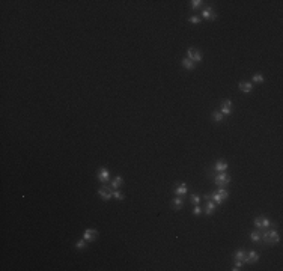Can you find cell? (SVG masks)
<instances>
[{"label": "cell", "instance_id": "8", "mask_svg": "<svg viewBox=\"0 0 283 271\" xmlns=\"http://www.w3.org/2000/svg\"><path fill=\"white\" fill-rule=\"evenodd\" d=\"M109 178H110V173H109V170L105 169V167L100 169V173H98V179H100L101 182H107V181H109Z\"/></svg>", "mask_w": 283, "mask_h": 271}, {"label": "cell", "instance_id": "20", "mask_svg": "<svg viewBox=\"0 0 283 271\" xmlns=\"http://www.w3.org/2000/svg\"><path fill=\"white\" fill-rule=\"evenodd\" d=\"M212 119H214L215 122H222V119H223V115L220 111H214L212 113Z\"/></svg>", "mask_w": 283, "mask_h": 271}, {"label": "cell", "instance_id": "12", "mask_svg": "<svg viewBox=\"0 0 283 271\" xmlns=\"http://www.w3.org/2000/svg\"><path fill=\"white\" fill-rule=\"evenodd\" d=\"M214 211H215V203L214 202H208L206 206H205V214L206 215H211Z\"/></svg>", "mask_w": 283, "mask_h": 271}, {"label": "cell", "instance_id": "28", "mask_svg": "<svg viewBox=\"0 0 283 271\" xmlns=\"http://www.w3.org/2000/svg\"><path fill=\"white\" fill-rule=\"evenodd\" d=\"M113 196L116 197V199H119V200H122V199H123V194L121 193V191H118V190H116V191H113Z\"/></svg>", "mask_w": 283, "mask_h": 271}, {"label": "cell", "instance_id": "7", "mask_svg": "<svg viewBox=\"0 0 283 271\" xmlns=\"http://www.w3.org/2000/svg\"><path fill=\"white\" fill-rule=\"evenodd\" d=\"M202 18H206V20H215L217 18V15L212 12V9L211 8H206V9H203L202 11Z\"/></svg>", "mask_w": 283, "mask_h": 271}, {"label": "cell", "instance_id": "15", "mask_svg": "<svg viewBox=\"0 0 283 271\" xmlns=\"http://www.w3.org/2000/svg\"><path fill=\"white\" fill-rule=\"evenodd\" d=\"M182 65H184V68H187V69H194V62L191 59H188V57H185L182 60Z\"/></svg>", "mask_w": 283, "mask_h": 271}, {"label": "cell", "instance_id": "14", "mask_svg": "<svg viewBox=\"0 0 283 271\" xmlns=\"http://www.w3.org/2000/svg\"><path fill=\"white\" fill-rule=\"evenodd\" d=\"M172 205H173V208H175V209H181V208H182V205H184V200H182L181 197H175V199H173V202H172Z\"/></svg>", "mask_w": 283, "mask_h": 271}, {"label": "cell", "instance_id": "24", "mask_svg": "<svg viewBox=\"0 0 283 271\" xmlns=\"http://www.w3.org/2000/svg\"><path fill=\"white\" fill-rule=\"evenodd\" d=\"M217 193H218V194H220V196H222V197H223V199H226V197H227V196H229V193H227V191H226V190H224V188H220V190H218V191H217Z\"/></svg>", "mask_w": 283, "mask_h": 271}, {"label": "cell", "instance_id": "30", "mask_svg": "<svg viewBox=\"0 0 283 271\" xmlns=\"http://www.w3.org/2000/svg\"><path fill=\"white\" fill-rule=\"evenodd\" d=\"M202 212V208L199 206V205H196V206H194V214H196V215H199Z\"/></svg>", "mask_w": 283, "mask_h": 271}, {"label": "cell", "instance_id": "2", "mask_svg": "<svg viewBox=\"0 0 283 271\" xmlns=\"http://www.w3.org/2000/svg\"><path fill=\"white\" fill-rule=\"evenodd\" d=\"M214 182H215L217 185H220V187H222V185H226V184H229V182H231V176H229V175H226V173H220V175H217V176H215Z\"/></svg>", "mask_w": 283, "mask_h": 271}, {"label": "cell", "instance_id": "26", "mask_svg": "<svg viewBox=\"0 0 283 271\" xmlns=\"http://www.w3.org/2000/svg\"><path fill=\"white\" fill-rule=\"evenodd\" d=\"M241 267H243V261H238V259H236V262H235V267H234L232 270L238 271V270H241Z\"/></svg>", "mask_w": 283, "mask_h": 271}, {"label": "cell", "instance_id": "5", "mask_svg": "<svg viewBox=\"0 0 283 271\" xmlns=\"http://www.w3.org/2000/svg\"><path fill=\"white\" fill-rule=\"evenodd\" d=\"M259 261V255L256 251H253V250H250L249 253H245V264H254V262H258Z\"/></svg>", "mask_w": 283, "mask_h": 271}, {"label": "cell", "instance_id": "11", "mask_svg": "<svg viewBox=\"0 0 283 271\" xmlns=\"http://www.w3.org/2000/svg\"><path fill=\"white\" fill-rule=\"evenodd\" d=\"M185 193H187V185H185L184 182H182V184H179L178 187L175 188V194H176V196H182V194H185Z\"/></svg>", "mask_w": 283, "mask_h": 271}, {"label": "cell", "instance_id": "10", "mask_svg": "<svg viewBox=\"0 0 283 271\" xmlns=\"http://www.w3.org/2000/svg\"><path fill=\"white\" fill-rule=\"evenodd\" d=\"M238 87L243 91V92H245V93H249V92H252V89H253V86L249 83V82H241L240 84H238Z\"/></svg>", "mask_w": 283, "mask_h": 271}, {"label": "cell", "instance_id": "19", "mask_svg": "<svg viewBox=\"0 0 283 271\" xmlns=\"http://www.w3.org/2000/svg\"><path fill=\"white\" fill-rule=\"evenodd\" d=\"M211 197L214 199V202H215V203H222L223 200H224V199H223L222 196H220L218 193H212V194H211Z\"/></svg>", "mask_w": 283, "mask_h": 271}, {"label": "cell", "instance_id": "29", "mask_svg": "<svg viewBox=\"0 0 283 271\" xmlns=\"http://www.w3.org/2000/svg\"><path fill=\"white\" fill-rule=\"evenodd\" d=\"M200 21V17H190V23H193V24H197Z\"/></svg>", "mask_w": 283, "mask_h": 271}, {"label": "cell", "instance_id": "22", "mask_svg": "<svg viewBox=\"0 0 283 271\" xmlns=\"http://www.w3.org/2000/svg\"><path fill=\"white\" fill-rule=\"evenodd\" d=\"M220 113H222V115H231V107H229V106H224V104H223V107H222V110H220Z\"/></svg>", "mask_w": 283, "mask_h": 271}, {"label": "cell", "instance_id": "27", "mask_svg": "<svg viewBox=\"0 0 283 271\" xmlns=\"http://www.w3.org/2000/svg\"><path fill=\"white\" fill-rule=\"evenodd\" d=\"M191 200H193V203L197 205V203L200 202V196H199V194H193V196H191Z\"/></svg>", "mask_w": 283, "mask_h": 271}, {"label": "cell", "instance_id": "18", "mask_svg": "<svg viewBox=\"0 0 283 271\" xmlns=\"http://www.w3.org/2000/svg\"><path fill=\"white\" fill-rule=\"evenodd\" d=\"M235 259H238V261H245V251L244 250H238V251H235Z\"/></svg>", "mask_w": 283, "mask_h": 271}, {"label": "cell", "instance_id": "4", "mask_svg": "<svg viewBox=\"0 0 283 271\" xmlns=\"http://www.w3.org/2000/svg\"><path fill=\"white\" fill-rule=\"evenodd\" d=\"M188 59H191L193 62H200L202 60V54H200V51H197L196 48H188Z\"/></svg>", "mask_w": 283, "mask_h": 271}, {"label": "cell", "instance_id": "31", "mask_svg": "<svg viewBox=\"0 0 283 271\" xmlns=\"http://www.w3.org/2000/svg\"><path fill=\"white\" fill-rule=\"evenodd\" d=\"M223 104H224V106H229V107H231V106H232V101H231V100H226Z\"/></svg>", "mask_w": 283, "mask_h": 271}, {"label": "cell", "instance_id": "1", "mask_svg": "<svg viewBox=\"0 0 283 271\" xmlns=\"http://www.w3.org/2000/svg\"><path fill=\"white\" fill-rule=\"evenodd\" d=\"M261 240H263L265 244H279L280 242V237L276 231H270V232H263L261 235Z\"/></svg>", "mask_w": 283, "mask_h": 271}, {"label": "cell", "instance_id": "23", "mask_svg": "<svg viewBox=\"0 0 283 271\" xmlns=\"http://www.w3.org/2000/svg\"><path fill=\"white\" fill-rule=\"evenodd\" d=\"M75 247H77V249H84V247H86V240H84V238H83V240H78L77 244H75Z\"/></svg>", "mask_w": 283, "mask_h": 271}, {"label": "cell", "instance_id": "17", "mask_svg": "<svg viewBox=\"0 0 283 271\" xmlns=\"http://www.w3.org/2000/svg\"><path fill=\"white\" fill-rule=\"evenodd\" d=\"M261 235H262V232H261V231H254V232H252V233H250V240L256 242V241H259V240H261Z\"/></svg>", "mask_w": 283, "mask_h": 271}, {"label": "cell", "instance_id": "6", "mask_svg": "<svg viewBox=\"0 0 283 271\" xmlns=\"http://www.w3.org/2000/svg\"><path fill=\"white\" fill-rule=\"evenodd\" d=\"M98 193H100V196H101L102 200H109V199L113 196V191H112L110 187H102V188H100Z\"/></svg>", "mask_w": 283, "mask_h": 271}, {"label": "cell", "instance_id": "9", "mask_svg": "<svg viewBox=\"0 0 283 271\" xmlns=\"http://www.w3.org/2000/svg\"><path fill=\"white\" fill-rule=\"evenodd\" d=\"M95 237H96V231H93V229H86L83 233V238L86 241H93Z\"/></svg>", "mask_w": 283, "mask_h": 271}, {"label": "cell", "instance_id": "16", "mask_svg": "<svg viewBox=\"0 0 283 271\" xmlns=\"http://www.w3.org/2000/svg\"><path fill=\"white\" fill-rule=\"evenodd\" d=\"M121 185H122V178H121V176H116V178L113 179V182H112V188L118 190Z\"/></svg>", "mask_w": 283, "mask_h": 271}, {"label": "cell", "instance_id": "13", "mask_svg": "<svg viewBox=\"0 0 283 271\" xmlns=\"http://www.w3.org/2000/svg\"><path fill=\"white\" fill-rule=\"evenodd\" d=\"M226 169H227V163H223V161H218L215 164V167H214L215 172H224Z\"/></svg>", "mask_w": 283, "mask_h": 271}, {"label": "cell", "instance_id": "3", "mask_svg": "<svg viewBox=\"0 0 283 271\" xmlns=\"http://www.w3.org/2000/svg\"><path fill=\"white\" fill-rule=\"evenodd\" d=\"M270 220L267 217H256L254 218V226L258 229H263V228H267V226H270Z\"/></svg>", "mask_w": 283, "mask_h": 271}, {"label": "cell", "instance_id": "21", "mask_svg": "<svg viewBox=\"0 0 283 271\" xmlns=\"http://www.w3.org/2000/svg\"><path fill=\"white\" fill-rule=\"evenodd\" d=\"M253 82H256V83H262V82H263V75H262L261 72L254 74V75H253Z\"/></svg>", "mask_w": 283, "mask_h": 271}, {"label": "cell", "instance_id": "25", "mask_svg": "<svg viewBox=\"0 0 283 271\" xmlns=\"http://www.w3.org/2000/svg\"><path fill=\"white\" fill-rule=\"evenodd\" d=\"M200 5H202V0H193V2H191V8H193V9L199 8Z\"/></svg>", "mask_w": 283, "mask_h": 271}]
</instances>
